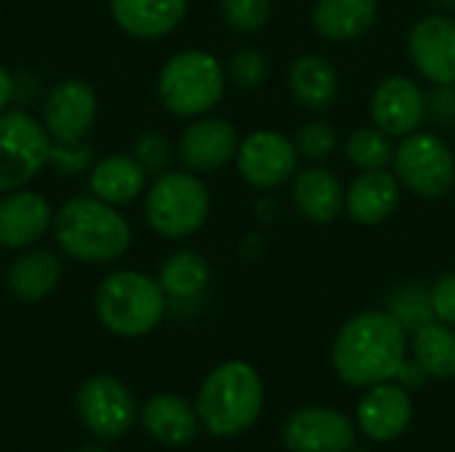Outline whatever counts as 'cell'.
<instances>
[{
	"label": "cell",
	"mask_w": 455,
	"mask_h": 452,
	"mask_svg": "<svg viewBox=\"0 0 455 452\" xmlns=\"http://www.w3.org/2000/svg\"><path fill=\"white\" fill-rule=\"evenodd\" d=\"M408 360V330L389 312H360L349 317L333 341V370L355 389L395 381Z\"/></svg>",
	"instance_id": "obj_1"
},
{
	"label": "cell",
	"mask_w": 455,
	"mask_h": 452,
	"mask_svg": "<svg viewBox=\"0 0 455 452\" xmlns=\"http://www.w3.org/2000/svg\"><path fill=\"white\" fill-rule=\"evenodd\" d=\"M51 229L61 253L83 264L117 261L131 245V226L125 216L96 194L67 200L53 213Z\"/></svg>",
	"instance_id": "obj_2"
},
{
	"label": "cell",
	"mask_w": 455,
	"mask_h": 452,
	"mask_svg": "<svg viewBox=\"0 0 455 452\" xmlns=\"http://www.w3.org/2000/svg\"><path fill=\"white\" fill-rule=\"evenodd\" d=\"M200 426L219 440L248 432L264 410V384L253 365L229 360L208 373L195 402Z\"/></svg>",
	"instance_id": "obj_3"
},
{
	"label": "cell",
	"mask_w": 455,
	"mask_h": 452,
	"mask_svg": "<svg viewBox=\"0 0 455 452\" xmlns=\"http://www.w3.org/2000/svg\"><path fill=\"white\" fill-rule=\"evenodd\" d=\"M93 309L112 336L141 338L163 322L168 296L160 280L136 269H120L101 280L93 296Z\"/></svg>",
	"instance_id": "obj_4"
},
{
	"label": "cell",
	"mask_w": 455,
	"mask_h": 452,
	"mask_svg": "<svg viewBox=\"0 0 455 452\" xmlns=\"http://www.w3.org/2000/svg\"><path fill=\"white\" fill-rule=\"evenodd\" d=\"M227 75L221 61L208 51H179L157 75L160 104L176 117H203L224 96Z\"/></svg>",
	"instance_id": "obj_5"
},
{
	"label": "cell",
	"mask_w": 455,
	"mask_h": 452,
	"mask_svg": "<svg viewBox=\"0 0 455 452\" xmlns=\"http://www.w3.org/2000/svg\"><path fill=\"white\" fill-rule=\"evenodd\" d=\"M211 213L208 186L184 170H165L147 189L144 216L147 224L168 240H181L195 234Z\"/></svg>",
	"instance_id": "obj_6"
},
{
	"label": "cell",
	"mask_w": 455,
	"mask_h": 452,
	"mask_svg": "<svg viewBox=\"0 0 455 452\" xmlns=\"http://www.w3.org/2000/svg\"><path fill=\"white\" fill-rule=\"evenodd\" d=\"M51 144L35 115L11 107L0 112V194L24 189L48 165Z\"/></svg>",
	"instance_id": "obj_7"
},
{
	"label": "cell",
	"mask_w": 455,
	"mask_h": 452,
	"mask_svg": "<svg viewBox=\"0 0 455 452\" xmlns=\"http://www.w3.org/2000/svg\"><path fill=\"white\" fill-rule=\"evenodd\" d=\"M395 176L424 200L445 197L455 184V157L437 133H411L395 149Z\"/></svg>",
	"instance_id": "obj_8"
},
{
	"label": "cell",
	"mask_w": 455,
	"mask_h": 452,
	"mask_svg": "<svg viewBox=\"0 0 455 452\" xmlns=\"http://www.w3.org/2000/svg\"><path fill=\"white\" fill-rule=\"evenodd\" d=\"M77 416L99 440H120L136 424L131 389L112 376H93L77 389Z\"/></svg>",
	"instance_id": "obj_9"
},
{
	"label": "cell",
	"mask_w": 455,
	"mask_h": 452,
	"mask_svg": "<svg viewBox=\"0 0 455 452\" xmlns=\"http://www.w3.org/2000/svg\"><path fill=\"white\" fill-rule=\"evenodd\" d=\"M296 144L277 131H253L237 147V170L256 189H277L299 173Z\"/></svg>",
	"instance_id": "obj_10"
},
{
	"label": "cell",
	"mask_w": 455,
	"mask_h": 452,
	"mask_svg": "<svg viewBox=\"0 0 455 452\" xmlns=\"http://www.w3.org/2000/svg\"><path fill=\"white\" fill-rule=\"evenodd\" d=\"M283 442L291 452H349L357 442V429L341 410L301 408L285 421Z\"/></svg>",
	"instance_id": "obj_11"
},
{
	"label": "cell",
	"mask_w": 455,
	"mask_h": 452,
	"mask_svg": "<svg viewBox=\"0 0 455 452\" xmlns=\"http://www.w3.org/2000/svg\"><path fill=\"white\" fill-rule=\"evenodd\" d=\"M99 112L96 91L77 77L56 83L43 101V125L53 141H80Z\"/></svg>",
	"instance_id": "obj_12"
},
{
	"label": "cell",
	"mask_w": 455,
	"mask_h": 452,
	"mask_svg": "<svg viewBox=\"0 0 455 452\" xmlns=\"http://www.w3.org/2000/svg\"><path fill=\"white\" fill-rule=\"evenodd\" d=\"M371 117L376 128L392 139H405L427 120V93L405 75H392L379 83L371 96Z\"/></svg>",
	"instance_id": "obj_13"
},
{
	"label": "cell",
	"mask_w": 455,
	"mask_h": 452,
	"mask_svg": "<svg viewBox=\"0 0 455 452\" xmlns=\"http://www.w3.org/2000/svg\"><path fill=\"white\" fill-rule=\"evenodd\" d=\"M408 53L416 69L432 85H455V19L448 13H429L413 24Z\"/></svg>",
	"instance_id": "obj_14"
},
{
	"label": "cell",
	"mask_w": 455,
	"mask_h": 452,
	"mask_svg": "<svg viewBox=\"0 0 455 452\" xmlns=\"http://www.w3.org/2000/svg\"><path fill=\"white\" fill-rule=\"evenodd\" d=\"M413 421V397L403 384L384 381L371 386L357 405L363 434L379 445L400 440Z\"/></svg>",
	"instance_id": "obj_15"
},
{
	"label": "cell",
	"mask_w": 455,
	"mask_h": 452,
	"mask_svg": "<svg viewBox=\"0 0 455 452\" xmlns=\"http://www.w3.org/2000/svg\"><path fill=\"white\" fill-rule=\"evenodd\" d=\"M240 139L221 117H197L179 139V157L192 173H213L237 155Z\"/></svg>",
	"instance_id": "obj_16"
},
{
	"label": "cell",
	"mask_w": 455,
	"mask_h": 452,
	"mask_svg": "<svg viewBox=\"0 0 455 452\" xmlns=\"http://www.w3.org/2000/svg\"><path fill=\"white\" fill-rule=\"evenodd\" d=\"M53 224L48 200L32 189L5 192L0 197V248H29Z\"/></svg>",
	"instance_id": "obj_17"
},
{
	"label": "cell",
	"mask_w": 455,
	"mask_h": 452,
	"mask_svg": "<svg viewBox=\"0 0 455 452\" xmlns=\"http://www.w3.org/2000/svg\"><path fill=\"white\" fill-rule=\"evenodd\" d=\"M189 0H109L115 24L139 40L171 35L187 16Z\"/></svg>",
	"instance_id": "obj_18"
},
{
	"label": "cell",
	"mask_w": 455,
	"mask_h": 452,
	"mask_svg": "<svg viewBox=\"0 0 455 452\" xmlns=\"http://www.w3.org/2000/svg\"><path fill=\"white\" fill-rule=\"evenodd\" d=\"M293 202L299 213L312 224H331L339 218L347 202V186L341 178L325 168L312 165L296 173L293 178Z\"/></svg>",
	"instance_id": "obj_19"
},
{
	"label": "cell",
	"mask_w": 455,
	"mask_h": 452,
	"mask_svg": "<svg viewBox=\"0 0 455 452\" xmlns=\"http://www.w3.org/2000/svg\"><path fill=\"white\" fill-rule=\"evenodd\" d=\"M400 202V181L387 168L363 170L347 189V213L363 226H376L387 221Z\"/></svg>",
	"instance_id": "obj_20"
},
{
	"label": "cell",
	"mask_w": 455,
	"mask_h": 452,
	"mask_svg": "<svg viewBox=\"0 0 455 452\" xmlns=\"http://www.w3.org/2000/svg\"><path fill=\"white\" fill-rule=\"evenodd\" d=\"M141 424L152 440L168 448H181L195 442L200 432L197 410L179 394H155L141 408Z\"/></svg>",
	"instance_id": "obj_21"
},
{
	"label": "cell",
	"mask_w": 455,
	"mask_h": 452,
	"mask_svg": "<svg viewBox=\"0 0 455 452\" xmlns=\"http://www.w3.org/2000/svg\"><path fill=\"white\" fill-rule=\"evenodd\" d=\"M88 184H91V194L120 208V205L133 202L144 192L147 170L136 163L133 155L117 152V155H107L104 160L93 163Z\"/></svg>",
	"instance_id": "obj_22"
},
{
	"label": "cell",
	"mask_w": 455,
	"mask_h": 452,
	"mask_svg": "<svg viewBox=\"0 0 455 452\" xmlns=\"http://www.w3.org/2000/svg\"><path fill=\"white\" fill-rule=\"evenodd\" d=\"M61 280V258L53 250L35 248L19 256L8 269V290L21 304H40Z\"/></svg>",
	"instance_id": "obj_23"
},
{
	"label": "cell",
	"mask_w": 455,
	"mask_h": 452,
	"mask_svg": "<svg viewBox=\"0 0 455 452\" xmlns=\"http://www.w3.org/2000/svg\"><path fill=\"white\" fill-rule=\"evenodd\" d=\"M379 16V0H320L312 21L325 40H355L365 35Z\"/></svg>",
	"instance_id": "obj_24"
},
{
	"label": "cell",
	"mask_w": 455,
	"mask_h": 452,
	"mask_svg": "<svg viewBox=\"0 0 455 452\" xmlns=\"http://www.w3.org/2000/svg\"><path fill=\"white\" fill-rule=\"evenodd\" d=\"M291 93L293 99L312 112L328 109L339 96V72L336 67L315 53L299 56L291 67Z\"/></svg>",
	"instance_id": "obj_25"
},
{
	"label": "cell",
	"mask_w": 455,
	"mask_h": 452,
	"mask_svg": "<svg viewBox=\"0 0 455 452\" xmlns=\"http://www.w3.org/2000/svg\"><path fill=\"white\" fill-rule=\"evenodd\" d=\"M413 357L427 368L432 378H455V328L432 320L413 333Z\"/></svg>",
	"instance_id": "obj_26"
},
{
	"label": "cell",
	"mask_w": 455,
	"mask_h": 452,
	"mask_svg": "<svg viewBox=\"0 0 455 452\" xmlns=\"http://www.w3.org/2000/svg\"><path fill=\"white\" fill-rule=\"evenodd\" d=\"M157 280L168 298L192 301L205 290L211 280V266L197 250H176L173 256L165 258Z\"/></svg>",
	"instance_id": "obj_27"
},
{
	"label": "cell",
	"mask_w": 455,
	"mask_h": 452,
	"mask_svg": "<svg viewBox=\"0 0 455 452\" xmlns=\"http://www.w3.org/2000/svg\"><path fill=\"white\" fill-rule=\"evenodd\" d=\"M347 157L352 165H357L360 170H381L392 163L395 157V147H392V136L384 133L381 128H357L349 139H347Z\"/></svg>",
	"instance_id": "obj_28"
},
{
	"label": "cell",
	"mask_w": 455,
	"mask_h": 452,
	"mask_svg": "<svg viewBox=\"0 0 455 452\" xmlns=\"http://www.w3.org/2000/svg\"><path fill=\"white\" fill-rule=\"evenodd\" d=\"M408 333H416L419 328H424L427 322L437 320L435 317V306H432V293L424 290L421 285H405L397 288L389 296V309H387Z\"/></svg>",
	"instance_id": "obj_29"
},
{
	"label": "cell",
	"mask_w": 455,
	"mask_h": 452,
	"mask_svg": "<svg viewBox=\"0 0 455 452\" xmlns=\"http://www.w3.org/2000/svg\"><path fill=\"white\" fill-rule=\"evenodd\" d=\"M221 16L235 32L253 35L269 19V0H221Z\"/></svg>",
	"instance_id": "obj_30"
},
{
	"label": "cell",
	"mask_w": 455,
	"mask_h": 452,
	"mask_svg": "<svg viewBox=\"0 0 455 452\" xmlns=\"http://www.w3.org/2000/svg\"><path fill=\"white\" fill-rule=\"evenodd\" d=\"M293 144H296V149H299L301 157L320 163V160H328V157L336 152L339 139H336L333 125H328V123H323V120H312V123H304V125L299 128Z\"/></svg>",
	"instance_id": "obj_31"
},
{
	"label": "cell",
	"mask_w": 455,
	"mask_h": 452,
	"mask_svg": "<svg viewBox=\"0 0 455 452\" xmlns=\"http://www.w3.org/2000/svg\"><path fill=\"white\" fill-rule=\"evenodd\" d=\"M48 165L61 176H77L88 168H93V149L85 139L80 141H53Z\"/></svg>",
	"instance_id": "obj_32"
},
{
	"label": "cell",
	"mask_w": 455,
	"mask_h": 452,
	"mask_svg": "<svg viewBox=\"0 0 455 452\" xmlns=\"http://www.w3.org/2000/svg\"><path fill=\"white\" fill-rule=\"evenodd\" d=\"M229 77L240 88H259L269 77V59L256 48H243L229 61Z\"/></svg>",
	"instance_id": "obj_33"
},
{
	"label": "cell",
	"mask_w": 455,
	"mask_h": 452,
	"mask_svg": "<svg viewBox=\"0 0 455 452\" xmlns=\"http://www.w3.org/2000/svg\"><path fill=\"white\" fill-rule=\"evenodd\" d=\"M133 157H136V163L147 170V176L149 173H165V168H168V163H171V144H168V139L165 136H160V133H155V131H147V133H141L139 139H136V144H133Z\"/></svg>",
	"instance_id": "obj_34"
},
{
	"label": "cell",
	"mask_w": 455,
	"mask_h": 452,
	"mask_svg": "<svg viewBox=\"0 0 455 452\" xmlns=\"http://www.w3.org/2000/svg\"><path fill=\"white\" fill-rule=\"evenodd\" d=\"M427 117L440 125L455 123V85H435L427 93Z\"/></svg>",
	"instance_id": "obj_35"
},
{
	"label": "cell",
	"mask_w": 455,
	"mask_h": 452,
	"mask_svg": "<svg viewBox=\"0 0 455 452\" xmlns=\"http://www.w3.org/2000/svg\"><path fill=\"white\" fill-rule=\"evenodd\" d=\"M432 293V306H435V317L440 322H448L455 328V272L451 274H443L435 288L429 290Z\"/></svg>",
	"instance_id": "obj_36"
},
{
	"label": "cell",
	"mask_w": 455,
	"mask_h": 452,
	"mask_svg": "<svg viewBox=\"0 0 455 452\" xmlns=\"http://www.w3.org/2000/svg\"><path fill=\"white\" fill-rule=\"evenodd\" d=\"M429 378H432V376L427 373V368L413 357V360H405V362L400 365V370H397V378H395V381H397V384H403L408 392H411V389L416 392V389H421Z\"/></svg>",
	"instance_id": "obj_37"
},
{
	"label": "cell",
	"mask_w": 455,
	"mask_h": 452,
	"mask_svg": "<svg viewBox=\"0 0 455 452\" xmlns=\"http://www.w3.org/2000/svg\"><path fill=\"white\" fill-rule=\"evenodd\" d=\"M13 96H16V80H13V75L0 64V112H5V109L11 107Z\"/></svg>",
	"instance_id": "obj_38"
},
{
	"label": "cell",
	"mask_w": 455,
	"mask_h": 452,
	"mask_svg": "<svg viewBox=\"0 0 455 452\" xmlns=\"http://www.w3.org/2000/svg\"><path fill=\"white\" fill-rule=\"evenodd\" d=\"M437 5H440V8H445V11H453L455 0H437Z\"/></svg>",
	"instance_id": "obj_39"
},
{
	"label": "cell",
	"mask_w": 455,
	"mask_h": 452,
	"mask_svg": "<svg viewBox=\"0 0 455 452\" xmlns=\"http://www.w3.org/2000/svg\"><path fill=\"white\" fill-rule=\"evenodd\" d=\"M77 452H104V450H99V448H83V450H77Z\"/></svg>",
	"instance_id": "obj_40"
},
{
	"label": "cell",
	"mask_w": 455,
	"mask_h": 452,
	"mask_svg": "<svg viewBox=\"0 0 455 452\" xmlns=\"http://www.w3.org/2000/svg\"><path fill=\"white\" fill-rule=\"evenodd\" d=\"M349 452H368V450H355V448H352V450H349Z\"/></svg>",
	"instance_id": "obj_41"
}]
</instances>
